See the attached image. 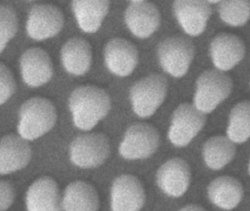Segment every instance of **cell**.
Listing matches in <instances>:
<instances>
[{
  "label": "cell",
  "mask_w": 250,
  "mask_h": 211,
  "mask_svg": "<svg viewBox=\"0 0 250 211\" xmlns=\"http://www.w3.org/2000/svg\"><path fill=\"white\" fill-rule=\"evenodd\" d=\"M65 211H98L99 199L93 186L83 181H76L67 186L62 198Z\"/></svg>",
  "instance_id": "cell-21"
},
{
  "label": "cell",
  "mask_w": 250,
  "mask_h": 211,
  "mask_svg": "<svg viewBox=\"0 0 250 211\" xmlns=\"http://www.w3.org/2000/svg\"><path fill=\"white\" fill-rule=\"evenodd\" d=\"M69 108L75 126L81 130H90L107 115L110 97L98 86H79L70 95Z\"/></svg>",
  "instance_id": "cell-1"
},
{
  "label": "cell",
  "mask_w": 250,
  "mask_h": 211,
  "mask_svg": "<svg viewBox=\"0 0 250 211\" xmlns=\"http://www.w3.org/2000/svg\"><path fill=\"white\" fill-rule=\"evenodd\" d=\"M228 137L235 143H243L250 138V102L243 101L231 110Z\"/></svg>",
  "instance_id": "cell-24"
},
{
  "label": "cell",
  "mask_w": 250,
  "mask_h": 211,
  "mask_svg": "<svg viewBox=\"0 0 250 211\" xmlns=\"http://www.w3.org/2000/svg\"><path fill=\"white\" fill-rule=\"evenodd\" d=\"M221 19L227 24L240 26L250 19V1H224L219 4Z\"/></svg>",
  "instance_id": "cell-25"
},
{
  "label": "cell",
  "mask_w": 250,
  "mask_h": 211,
  "mask_svg": "<svg viewBox=\"0 0 250 211\" xmlns=\"http://www.w3.org/2000/svg\"><path fill=\"white\" fill-rule=\"evenodd\" d=\"M206 118L204 113L189 104H181L172 114L168 137L176 147H185L202 130Z\"/></svg>",
  "instance_id": "cell-8"
},
{
  "label": "cell",
  "mask_w": 250,
  "mask_h": 211,
  "mask_svg": "<svg viewBox=\"0 0 250 211\" xmlns=\"http://www.w3.org/2000/svg\"><path fill=\"white\" fill-rule=\"evenodd\" d=\"M57 117L56 108L49 100L41 97L30 98L20 108L19 133L25 140H34L54 127Z\"/></svg>",
  "instance_id": "cell-2"
},
{
  "label": "cell",
  "mask_w": 250,
  "mask_h": 211,
  "mask_svg": "<svg viewBox=\"0 0 250 211\" xmlns=\"http://www.w3.org/2000/svg\"><path fill=\"white\" fill-rule=\"evenodd\" d=\"M63 25V14L58 7L38 4L32 7L29 13L27 32L33 39L43 41L58 35Z\"/></svg>",
  "instance_id": "cell-9"
},
{
  "label": "cell",
  "mask_w": 250,
  "mask_h": 211,
  "mask_svg": "<svg viewBox=\"0 0 250 211\" xmlns=\"http://www.w3.org/2000/svg\"><path fill=\"white\" fill-rule=\"evenodd\" d=\"M167 88L166 78L156 73L136 82L130 89V98L135 114L143 118L153 115L165 101Z\"/></svg>",
  "instance_id": "cell-4"
},
{
  "label": "cell",
  "mask_w": 250,
  "mask_h": 211,
  "mask_svg": "<svg viewBox=\"0 0 250 211\" xmlns=\"http://www.w3.org/2000/svg\"><path fill=\"white\" fill-rule=\"evenodd\" d=\"M1 211H5L11 207L15 199V190L8 181L1 182Z\"/></svg>",
  "instance_id": "cell-28"
},
{
  "label": "cell",
  "mask_w": 250,
  "mask_h": 211,
  "mask_svg": "<svg viewBox=\"0 0 250 211\" xmlns=\"http://www.w3.org/2000/svg\"><path fill=\"white\" fill-rule=\"evenodd\" d=\"M236 149L228 137L216 136L210 138L203 145V155L208 168L219 170L228 165L235 155Z\"/></svg>",
  "instance_id": "cell-23"
},
{
  "label": "cell",
  "mask_w": 250,
  "mask_h": 211,
  "mask_svg": "<svg viewBox=\"0 0 250 211\" xmlns=\"http://www.w3.org/2000/svg\"><path fill=\"white\" fill-rule=\"evenodd\" d=\"M21 76L26 84L39 87L47 83L53 75V66L48 53L41 48H30L20 59Z\"/></svg>",
  "instance_id": "cell-13"
},
{
  "label": "cell",
  "mask_w": 250,
  "mask_h": 211,
  "mask_svg": "<svg viewBox=\"0 0 250 211\" xmlns=\"http://www.w3.org/2000/svg\"><path fill=\"white\" fill-rule=\"evenodd\" d=\"M104 60L106 67L112 73L125 77L137 67L138 51L135 45L127 40L113 38L105 47Z\"/></svg>",
  "instance_id": "cell-14"
},
{
  "label": "cell",
  "mask_w": 250,
  "mask_h": 211,
  "mask_svg": "<svg viewBox=\"0 0 250 211\" xmlns=\"http://www.w3.org/2000/svg\"><path fill=\"white\" fill-rule=\"evenodd\" d=\"M32 150L22 137L5 135L0 145V171L8 174L24 168L31 159Z\"/></svg>",
  "instance_id": "cell-18"
},
{
  "label": "cell",
  "mask_w": 250,
  "mask_h": 211,
  "mask_svg": "<svg viewBox=\"0 0 250 211\" xmlns=\"http://www.w3.org/2000/svg\"><path fill=\"white\" fill-rule=\"evenodd\" d=\"M72 9L82 30L93 33L99 30L109 9L108 1H74Z\"/></svg>",
  "instance_id": "cell-22"
},
{
  "label": "cell",
  "mask_w": 250,
  "mask_h": 211,
  "mask_svg": "<svg viewBox=\"0 0 250 211\" xmlns=\"http://www.w3.org/2000/svg\"><path fill=\"white\" fill-rule=\"evenodd\" d=\"M0 102L3 104L12 96L16 90V82L12 72L3 63L0 66Z\"/></svg>",
  "instance_id": "cell-27"
},
{
  "label": "cell",
  "mask_w": 250,
  "mask_h": 211,
  "mask_svg": "<svg viewBox=\"0 0 250 211\" xmlns=\"http://www.w3.org/2000/svg\"><path fill=\"white\" fill-rule=\"evenodd\" d=\"M159 141V133L155 127L146 123H136L125 131L119 152L125 159H144L156 152Z\"/></svg>",
  "instance_id": "cell-7"
},
{
  "label": "cell",
  "mask_w": 250,
  "mask_h": 211,
  "mask_svg": "<svg viewBox=\"0 0 250 211\" xmlns=\"http://www.w3.org/2000/svg\"><path fill=\"white\" fill-rule=\"evenodd\" d=\"M249 171H250V164H249Z\"/></svg>",
  "instance_id": "cell-30"
},
{
  "label": "cell",
  "mask_w": 250,
  "mask_h": 211,
  "mask_svg": "<svg viewBox=\"0 0 250 211\" xmlns=\"http://www.w3.org/2000/svg\"><path fill=\"white\" fill-rule=\"evenodd\" d=\"M232 79L222 72L208 70L197 80L194 106L203 113H210L230 95Z\"/></svg>",
  "instance_id": "cell-3"
},
{
  "label": "cell",
  "mask_w": 250,
  "mask_h": 211,
  "mask_svg": "<svg viewBox=\"0 0 250 211\" xmlns=\"http://www.w3.org/2000/svg\"><path fill=\"white\" fill-rule=\"evenodd\" d=\"M146 202L141 182L131 174L117 177L111 189L112 211H140Z\"/></svg>",
  "instance_id": "cell-10"
},
{
  "label": "cell",
  "mask_w": 250,
  "mask_h": 211,
  "mask_svg": "<svg viewBox=\"0 0 250 211\" xmlns=\"http://www.w3.org/2000/svg\"><path fill=\"white\" fill-rule=\"evenodd\" d=\"M109 151V140L104 135L88 133L77 136L73 140L70 146V158L77 167L93 168L106 161Z\"/></svg>",
  "instance_id": "cell-6"
},
{
  "label": "cell",
  "mask_w": 250,
  "mask_h": 211,
  "mask_svg": "<svg viewBox=\"0 0 250 211\" xmlns=\"http://www.w3.org/2000/svg\"><path fill=\"white\" fill-rule=\"evenodd\" d=\"M194 44L188 38L175 36L167 38L158 46V57L162 68L174 77L184 76L194 57Z\"/></svg>",
  "instance_id": "cell-5"
},
{
  "label": "cell",
  "mask_w": 250,
  "mask_h": 211,
  "mask_svg": "<svg viewBox=\"0 0 250 211\" xmlns=\"http://www.w3.org/2000/svg\"><path fill=\"white\" fill-rule=\"evenodd\" d=\"M208 196L213 205L221 209H234L244 196L242 185L229 176H222L210 182L208 186Z\"/></svg>",
  "instance_id": "cell-20"
},
{
  "label": "cell",
  "mask_w": 250,
  "mask_h": 211,
  "mask_svg": "<svg viewBox=\"0 0 250 211\" xmlns=\"http://www.w3.org/2000/svg\"><path fill=\"white\" fill-rule=\"evenodd\" d=\"M125 21L128 29L137 38L151 36L159 28L161 15L153 3L146 1H132L125 13Z\"/></svg>",
  "instance_id": "cell-12"
},
{
  "label": "cell",
  "mask_w": 250,
  "mask_h": 211,
  "mask_svg": "<svg viewBox=\"0 0 250 211\" xmlns=\"http://www.w3.org/2000/svg\"><path fill=\"white\" fill-rule=\"evenodd\" d=\"M191 181V169L184 160L174 158L161 166L156 182L164 193L172 197H180L188 190Z\"/></svg>",
  "instance_id": "cell-11"
},
{
  "label": "cell",
  "mask_w": 250,
  "mask_h": 211,
  "mask_svg": "<svg viewBox=\"0 0 250 211\" xmlns=\"http://www.w3.org/2000/svg\"><path fill=\"white\" fill-rule=\"evenodd\" d=\"M92 48L86 40L73 38L61 49V60L67 72L74 76L85 74L91 66Z\"/></svg>",
  "instance_id": "cell-19"
},
{
  "label": "cell",
  "mask_w": 250,
  "mask_h": 211,
  "mask_svg": "<svg viewBox=\"0 0 250 211\" xmlns=\"http://www.w3.org/2000/svg\"><path fill=\"white\" fill-rule=\"evenodd\" d=\"M210 57L219 70H229L244 58L245 45L242 40L232 34L216 35L210 45Z\"/></svg>",
  "instance_id": "cell-16"
},
{
  "label": "cell",
  "mask_w": 250,
  "mask_h": 211,
  "mask_svg": "<svg viewBox=\"0 0 250 211\" xmlns=\"http://www.w3.org/2000/svg\"><path fill=\"white\" fill-rule=\"evenodd\" d=\"M173 10L181 27L191 36L204 32L211 15V7L206 1H175Z\"/></svg>",
  "instance_id": "cell-15"
},
{
  "label": "cell",
  "mask_w": 250,
  "mask_h": 211,
  "mask_svg": "<svg viewBox=\"0 0 250 211\" xmlns=\"http://www.w3.org/2000/svg\"><path fill=\"white\" fill-rule=\"evenodd\" d=\"M179 211H207L203 207L197 205H188L181 208Z\"/></svg>",
  "instance_id": "cell-29"
},
{
  "label": "cell",
  "mask_w": 250,
  "mask_h": 211,
  "mask_svg": "<svg viewBox=\"0 0 250 211\" xmlns=\"http://www.w3.org/2000/svg\"><path fill=\"white\" fill-rule=\"evenodd\" d=\"M27 211H62L59 189L49 177H41L29 188L26 196Z\"/></svg>",
  "instance_id": "cell-17"
},
{
  "label": "cell",
  "mask_w": 250,
  "mask_h": 211,
  "mask_svg": "<svg viewBox=\"0 0 250 211\" xmlns=\"http://www.w3.org/2000/svg\"><path fill=\"white\" fill-rule=\"evenodd\" d=\"M18 29L17 13L10 5L0 7V49L4 51L7 44L15 36Z\"/></svg>",
  "instance_id": "cell-26"
}]
</instances>
